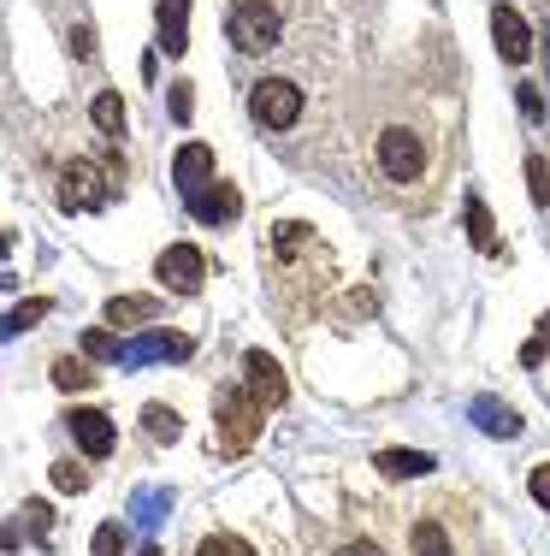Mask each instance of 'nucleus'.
<instances>
[{
    "label": "nucleus",
    "mask_w": 550,
    "mask_h": 556,
    "mask_svg": "<svg viewBox=\"0 0 550 556\" xmlns=\"http://www.w3.org/2000/svg\"><path fill=\"white\" fill-rule=\"evenodd\" d=\"M279 7L272 0H238L226 18V36L231 48H243V54H267V48H279Z\"/></svg>",
    "instance_id": "1"
},
{
    "label": "nucleus",
    "mask_w": 550,
    "mask_h": 556,
    "mask_svg": "<svg viewBox=\"0 0 550 556\" xmlns=\"http://www.w3.org/2000/svg\"><path fill=\"white\" fill-rule=\"evenodd\" d=\"M248 113L267 130H291L296 118H303V89H296L291 77H260L255 96H248Z\"/></svg>",
    "instance_id": "2"
},
{
    "label": "nucleus",
    "mask_w": 550,
    "mask_h": 556,
    "mask_svg": "<svg viewBox=\"0 0 550 556\" xmlns=\"http://www.w3.org/2000/svg\"><path fill=\"white\" fill-rule=\"evenodd\" d=\"M421 166H426V149H421V137H414V130L391 125L385 137H379V172H385L391 184L421 178Z\"/></svg>",
    "instance_id": "3"
},
{
    "label": "nucleus",
    "mask_w": 550,
    "mask_h": 556,
    "mask_svg": "<svg viewBox=\"0 0 550 556\" xmlns=\"http://www.w3.org/2000/svg\"><path fill=\"white\" fill-rule=\"evenodd\" d=\"M260 432V403L248 391H226L219 396V444L238 456V450H248V439Z\"/></svg>",
    "instance_id": "4"
},
{
    "label": "nucleus",
    "mask_w": 550,
    "mask_h": 556,
    "mask_svg": "<svg viewBox=\"0 0 550 556\" xmlns=\"http://www.w3.org/2000/svg\"><path fill=\"white\" fill-rule=\"evenodd\" d=\"M166 278V290H178V296H195L202 290V278H207V261H202V249L195 243H172L161 255V267H154Z\"/></svg>",
    "instance_id": "5"
},
{
    "label": "nucleus",
    "mask_w": 550,
    "mask_h": 556,
    "mask_svg": "<svg viewBox=\"0 0 550 556\" xmlns=\"http://www.w3.org/2000/svg\"><path fill=\"white\" fill-rule=\"evenodd\" d=\"M491 36H497V54H503L509 65H527L533 30H527V18H521L515 7H491Z\"/></svg>",
    "instance_id": "6"
},
{
    "label": "nucleus",
    "mask_w": 550,
    "mask_h": 556,
    "mask_svg": "<svg viewBox=\"0 0 550 556\" xmlns=\"http://www.w3.org/2000/svg\"><path fill=\"white\" fill-rule=\"evenodd\" d=\"M243 374H248V396H255L260 408H279L284 403V374H279V362H272V355L248 350L243 355Z\"/></svg>",
    "instance_id": "7"
},
{
    "label": "nucleus",
    "mask_w": 550,
    "mask_h": 556,
    "mask_svg": "<svg viewBox=\"0 0 550 556\" xmlns=\"http://www.w3.org/2000/svg\"><path fill=\"white\" fill-rule=\"evenodd\" d=\"M60 202H65V207H77V214L101 207V202H107V190H101V172L89 166V161H72V166H65V190H60Z\"/></svg>",
    "instance_id": "8"
},
{
    "label": "nucleus",
    "mask_w": 550,
    "mask_h": 556,
    "mask_svg": "<svg viewBox=\"0 0 550 556\" xmlns=\"http://www.w3.org/2000/svg\"><path fill=\"white\" fill-rule=\"evenodd\" d=\"M172 178H178L183 195H195L202 184H214V149H207V142H183L178 161H172Z\"/></svg>",
    "instance_id": "9"
},
{
    "label": "nucleus",
    "mask_w": 550,
    "mask_h": 556,
    "mask_svg": "<svg viewBox=\"0 0 550 556\" xmlns=\"http://www.w3.org/2000/svg\"><path fill=\"white\" fill-rule=\"evenodd\" d=\"M72 439L84 456H107L113 450V420L101 408H72Z\"/></svg>",
    "instance_id": "10"
},
{
    "label": "nucleus",
    "mask_w": 550,
    "mask_h": 556,
    "mask_svg": "<svg viewBox=\"0 0 550 556\" xmlns=\"http://www.w3.org/2000/svg\"><path fill=\"white\" fill-rule=\"evenodd\" d=\"M183 18H190V0H161V48L166 54H183L190 48V36H183Z\"/></svg>",
    "instance_id": "11"
},
{
    "label": "nucleus",
    "mask_w": 550,
    "mask_h": 556,
    "mask_svg": "<svg viewBox=\"0 0 550 556\" xmlns=\"http://www.w3.org/2000/svg\"><path fill=\"white\" fill-rule=\"evenodd\" d=\"M190 214L195 219H238V190H226V184H219V190H195L190 195Z\"/></svg>",
    "instance_id": "12"
},
{
    "label": "nucleus",
    "mask_w": 550,
    "mask_h": 556,
    "mask_svg": "<svg viewBox=\"0 0 550 556\" xmlns=\"http://www.w3.org/2000/svg\"><path fill=\"white\" fill-rule=\"evenodd\" d=\"M379 473H391V480H421V473H432V456H421V450H379Z\"/></svg>",
    "instance_id": "13"
},
{
    "label": "nucleus",
    "mask_w": 550,
    "mask_h": 556,
    "mask_svg": "<svg viewBox=\"0 0 550 556\" xmlns=\"http://www.w3.org/2000/svg\"><path fill=\"white\" fill-rule=\"evenodd\" d=\"M142 320H161V302L154 296H113L107 302V326H142Z\"/></svg>",
    "instance_id": "14"
},
{
    "label": "nucleus",
    "mask_w": 550,
    "mask_h": 556,
    "mask_svg": "<svg viewBox=\"0 0 550 556\" xmlns=\"http://www.w3.org/2000/svg\"><path fill=\"white\" fill-rule=\"evenodd\" d=\"M89 118H95V130H107V137H119V130H125V101L113 96V89H101V96L89 101Z\"/></svg>",
    "instance_id": "15"
},
{
    "label": "nucleus",
    "mask_w": 550,
    "mask_h": 556,
    "mask_svg": "<svg viewBox=\"0 0 550 556\" xmlns=\"http://www.w3.org/2000/svg\"><path fill=\"white\" fill-rule=\"evenodd\" d=\"M468 237H474V249H497V225L479 195H468Z\"/></svg>",
    "instance_id": "16"
},
{
    "label": "nucleus",
    "mask_w": 550,
    "mask_h": 556,
    "mask_svg": "<svg viewBox=\"0 0 550 556\" xmlns=\"http://www.w3.org/2000/svg\"><path fill=\"white\" fill-rule=\"evenodd\" d=\"M142 420H149V439L154 444H172L178 439V415H172V408H166V403H149V408H142Z\"/></svg>",
    "instance_id": "17"
},
{
    "label": "nucleus",
    "mask_w": 550,
    "mask_h": 556,
    "mask_svg": "<svg viewBox=\"0 0 550 556\" xmlns=\"http://www.w3.org/2000/svg\"><path fill=\"white\" fill-rule=\"evenodd\" d=\"M474 415H479V427H486V432H497V439H515V432H521V420L509 415L503 403H474Z\"/></svg>",
    "instance_id": "18"
},
{
    "label": "nucleus",
    "mask_w": 550,
    "mask_h": 556,
    "mask_svg": "<svg viewBox=\"0 0 550 556\" xmlns=\"http://www.w3.org/2000/svg\"><path fill=\"white\" fill-rule=\"evenodd\" d=\"M414 556H456L450 533H444L438 521H421V527H414Z\"/></svg>",
    "instance_id": "19"
},
{
    "label": "nucleus",
    "mask_w": 550,
    "mask_h": 556,
    "mask_svg": "<svg viewBox=\"0 0 550 556\" xmlns=\"http://www.w3.org/2000/svg\"><path fill=\"white\" fill-rule=\"evenodd\" d=\"M54 386H60V391H84V386H95V374H89L84 362H60V367H54Z\"/></svg>",
    "instance_id": "20"
},
{
    "label": "nucleus",
    "mask_w": 550,
    "mask_h": 556,
    "mask_svg": "<svg viewBox=\"0 0 550 556\" xmlns=\"http://www.w3.org/2000/svg\"><path fill=\"white\" fill-rule=\"evenodd\" d=\"M195 556H255V551H248L243 539H231V533H214V539H202V551H195Z\"/></svg>",
    "instance_id": "21"
},
{
    "label": "nucleus",
    "mask_w": 550,
    "mask_h": 556,
    "mask_svg": "<svg viewBox=\"0 0 550 556\" xmlns=\"http://www.w3.org/2000/svg\"><path fill=\"white\" fill-rule=\"evenodd\" d=\"M545 355H550V314H545V320H539V332L527 338V350H521V362H527V367H539Z\"/></svg>",
    "instance_id": "22"
},
{
    "label": "nucleus",
    "mask_w": 550,
    "mask_h": 556,
    "mask_svg": "<svg viewBox=\"0 0 550 556\" xmlns=\"http://www.w3.org/2000/svg\"><path fill=\"white\" fill-rule=\"evenodd\" d=\"M527 184H533V202L550 207V166L545 161H527Z\"/></svg>",
    "instance_id": "23"
},
{
    "label": "nucleus",
    "mask_w": 550,
    "mask_h": 556,
    "mask_svg": "<svg viewBox=\"0 0 550 556\" xmlns=\"http://www.w3.org/2000/svg\"><path fill=\"white\" fill-rule=\"evenodd\" d=\"M54 485H60V492H84V485H89V473L77 468V462H60V468H54Z\"/></svg>",
    "instance_id": "24"
},
{
    "label": "nucleus",
    "mask_w": 550,
    "mask_h": 556,
    "mask_svg": "<svg viewBox=\"0 0 550 556\" xmlns=\"http://www.w3.org/2000/svg\"><path fill=\"white\" fill-rule=\"evenodd\" d=\"M95 556H125V533H119V527H101V533H95Z\"/></svg>",
    "instance_id": "25"
},
{
    "label": "nucleus",
    "mask_w": 550,
    "mask_h": 556,
    "mask_svg": "<svg viewBox=\"0 0 550 556\" xmlns=\"http://www.w3.org/2000/svg\"><path fill=\"white\" fill-rule=\"evenodd\" d=\"M527 485H533V497H539V503H545V515H550V462H539V468H533V480H527Z\"/></svg>",
    "instance_id": "26"
},
{
    "label": "nucleus",
    "mask_w": 550,
    "mask_h": 556,
    "mask_svg": "<svg viewBox=\"0 0 550 556\" xmlns=\"http://www.w3.org/2000/svg\"><path fill=\"white\" fill-rule=\"evenodd\" d=\"M515 101H521V113H527V118H539V113H545V101H539V89H533V84H521V89H515Z\"/></svg>",
    "instance_id": "27"
},
{
    "label": "nucleus",
    "mask_w": 550,
    "mask_h": 556,
    "mask_svg": "<svg viewBox=\"0 0 550 556\" xmlns=\"http://www.w3.org/2000/svg\"><path fill=\"white\" fill-rule=\"evenodd\" d=\"M42 314H48V302H24V308H12V332L30 326V320H42Z\"/></svg>",
    "instance_id": "28"
},
{
    "label": "nucleus",
    "mask_w": 550,
    "mask_h": 556,
    "mask_svg": "<svg viewBox=\"0 0 550 556\" xmlns=\"http://www.w3.org/2000/svg\"><path fill=\"white\" fill-rule=\"evenodd\" d=\"M84 350H89V355H113L119 343H113L107 332H84Z\"/></svg>",
    "instance_id": "29"
},
{
    "label": "nucleus",
    "mask_w": 550,
    "mask_h": 556,
    "mask_svg": "<svg viewBox=\"0 0 550 556\" xmlns=\"http://www.w3.org/2000/svg\"><path fill=\"white\" fill-rule=\"evenodd\" d=\"M24 521H30V533H48V503H24Z\"/></svg>",
    "instance_id": "30"
},
{
    "label": "nucleus",
    "mask_w": 550,
    "mask_h": 556,
    "mask_svg": "<svg viewBox=\"0 0 550 556\" xmlns=\"http://www.w3.org/2000/svg\"><path fill=\"white\" fill-rule=\"evenodd\" d=\"M172 113H178V118H190V84H178V96H172Z\"/></svg>",
    "instance_id": "31"
},
{
    "label": "nucleus",
    "mask_w": 550,
    "mask_h": 556,
    "mask_svg": "<svg viewBox=\"0 0 550 556\" xmlns=\"http://www.w3.org/2000/svg\"><path fill=\"white\" fill-rule=\"evenodd\" d=\"M337 556H385V551H379V545H367V539H361V545H344Z\"/></svg>",
    "instance_id": "32"
},
{
    "label": "nucleus",
    "mask_w": 550,
    "mask_h": 556,
    "mask_svg": "<svg viewBox=\"0 0 550 556\" xmlns=\"http://www.w3.org/2000/svg\"><path fill=\"white\" fill-rule=\"evenodd\" d=\"M142 556H161V551H142Z\"/></svg>",
    "instance_id": "33"
}]
</instances>
